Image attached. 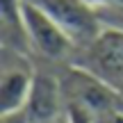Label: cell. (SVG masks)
Returning a JSON list of instances; mask_svg holds the SVG:
<instances>
[{
	"label": "cell",
	"mask_w": 123,
	"mask_h": 123,
	"mask_svg": "<svg viewBox=\"0 0 123 123\" xmlns=\"http://www.w3.org/2000/svg\"><path fill=\"white\" fill-rule=\"evenodd\" d=\"M23 110L30 123H68V103L62 89V80L50 73H37Z\"/></svg>",
	"instance_id": "cell-4"
},
{
	"label": "cell",
	"mask_w": 123,
	"mask_h": 123,
	"mask_svg": "<svg viewBox=\"0 0 123 123\" xmlns=\"http://www.w3.org/2000/svg\"><path fill=\"white\" fill-rule=\"evenodd\" d=\"M0 123H30L25 110H18V112H9V114H0Z\"/></svg>",
	"instance_id": "cell-7"
},
{
	"label": "cell",
	"mask_w": 123,
	"mask_h": 123,
	"mask_svg": "<svg viewBox=\"0 0 123 123\" xmlns=\"http://www.w3.org/2000/svg\"><path fill=\"white\" fill-rule=\"evenodd\" d=\"M87 5H91L96 12H103V9H119L123 7V0H84Z\"/></svg>",
	"instance_id": "cell-6"
},
{
	"label": "cell",
	"mask_w": 123,
	"mask_h": 123,
	"mask_svg": "<svg viewBox=\"0 0 123 123\" xmlns=\"http://www.w3.org/2000/svg\"><path fill=\"white\" fill-rule=\"evenodd\" d=\"M37 71L25 53L5 48L0 71V114L18 112L25 107L34 84Z\"/></svg>",
	"instance_id": "cell-3"
},
{
	"label": "cell",
	"mask_w": 123,
	"mask_h": 123,
	"mask_svg": "<svg viewBox=\"0 0 123 123\" xmlns=\"http://www.w3.org/2000/svg\"><path fill=\"white\" fill-rule=\"evenodd\" d=\"M73 39L75 46H91L103 34V18L84 0H30Z\"/></svg>",
	"instance_id": "cell-1"
},
{
	"label": "cell",
	"mask_w": 123,
	"mask_h": 123,
	"mask_svg": "<svg viewBox=\"0 0 123 123\" xmlns=\"http://www.w3.org/2000/svg\"><path fill=\"white\" fill-rule=\"evenodd\" d=\"M93 123H123V105L119 103L112 110H105L93 116Z\"/></svg>",
	"instance_id": "cell-5"
},
{
	"label": "cell",
	"mask_w": 123,
	"mask_h": 123,
	"mask_svg": "<svg viewBox=\"0 0 123 123\" xmlns=\"http://www.w3.org/2000/svg\"><path fill=\"white\" fill-rule=\"evenodd\" d=\"M23 25L30 41V50L39 53L50 62H62L73 55V39L34 2L23 0Z\"/></svg>",
	"instance_id": "cell-2"
}]
</instances>
